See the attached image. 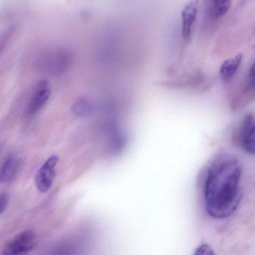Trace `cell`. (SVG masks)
<instances>
[{"instance_id":"7","label":"cell","mask_w":255,"mask_h":255,"mask_svg":"<svg viewBox=\"0 0 255 255\" xmlns=\"http://www.w3.org/2000/svg\"><path fill=\"white\" fill-rule=\"evenodd\" d=\"M196 7L192 2L187 4L182 11V34L183 38H188L190 35L192 26L196 18Z\"/></svg>"},{"instance_id":"9","label":"cell","mask_w":255,"mask_h":255,"mask_svg":"<svg viewBox=\"0 0 255 255\" xmlns=\"http://www.w3.org/2000/svg\"><path fill=\"white\" fill-rule=\"evenodd\" d=\"M93 110V105L90 101L86 99H82L77 101L74 107L73 111L78 116H89Z\"/></svg>"},{"instance_id":"6","label":"cell","mask_w":255,"mask_h":255,"mask_svg":"<svg viewBox=\"0 0 255 255\" xmlns=\"http://www.w3.org/2000/svg\"><path fill=\"white\" fill-rule=\"evenodd\" d=\"M20 159L15 154L6 158L0 168V180L2 183H10L17 177L20 170Z\"/></svg>"},{"instance_id":"12","label":"cell","mask_w":255,"mask_h":255,"mask_svg":"<svg viewBox=\"0 0 255 255\" xmlns=\"http://www.w3.org/2000/svg\"><path fill=\"white\" fill-rule=\"evenodd\" d=\"M8 195L6 193L0 194V215L4 213L8 205Z\"/></svg>"},{"instance_id":"1","label":"cell","mask_w":255,"mask_h":255,"mask_svg":"<svg viewBox=\"0 0 255 255\" xmlns=\"http://www.w3.org/2000/svg\"><path fill=\"white\" fill-rule=\"evenodd\" d=\"M242 165L236 156L228 153L214 159L206 177L204 201L206 211L211 217H229L238 208L242 199Z\"/></svg>"},{"instance_id":"4","label":"cell","mask_w":255,"mask_h":255,"mask_svg":"<svg viewBox=\"0 0 255 255\" xmlns=\"http://www.w3.org/2000/svg\"><path fill=\"white\" fill-rule=\"evenodd\" d=\"M51 86L47 80H41L35 85L28 104L27 113L29 116L38 113L47 104L51 95Z\"/></svg>"},{"instance_id":"3","label":"cell","mask_w":255,"mask_h":255,"mask_svg":"<svg viewBox=\"0 0 255 255\" xmlns=\"http://www.w3.org/2000/svg\"><path fill=\"white\" fill-rule=\"evenodd\" d=\"M59 156L56 155L49 157L42 166L37 171L35 175V183L37 189L40 192H48L56 177V168L59 162Z\"/></svg>"},{"instance_id":"5","label":"cell","mask_w":255,"mask_h":255,"mask_svg":"<svg viewBox=\"0 0 255 255\" xmlns=\"http://www.w3.org/2000/svg\"><path fill=\"white\" fill-rule=\"evenodd\" d=\"M255 116L249 114L244 118L240 125V143L248 153H255Z\"/></svg>"},{"instance_id":"8","label":"cell","mask_w":255,"mask_h":255,"mask_svg":"<svg viewBox=\"0 0 255 255\" xmlns=\"http://www.w3.org/2000/svg\"><path fill=\"white\" fill-rule=\"evenodd\" d=\"M243 59V54L236 55L234 57L225 61L220 68L221 77L224 80H228L235 74Z\"/></svg>"},{"instance_id":"10","label":"cell","mask_w":255,"mask_h":255,"mask_svg":"<svg viewBox=\"0 0 255 255\" xmlns=\"http://www.w3.org/2000/svg\"><path fill=\"white\" fill-rule=\"evenodd\" d=\"M213 3L215 14L217 17H222L231 8V0H213Z\"/></svg>"},{"instance_id":"11","label":"cell","mask_w":255,"mask_h":255,"mask_svg":"<svg viewBox=\"0 0 255 255\" xmlns=\"http://www.w3.org/2000/svg\"><path fill=\"white\" fill-rule=\"evenodd\" d=\"M195 254H196V255H212L214 254V252L212 250L211 248H210L209 245L203 244L201 245L196 249Z\"/></svg>"},{"instance_id":"2","label":"cell","mask_w":255,"mask_h":255,"mask_svg":"<svg viewBox=\"0 0 255 255\" xmlns=\"http://www.w3.org/2000/svg\"><path fill=\"white\" fill-rule=\"evenodd\" d=\"M37 244L36 234L32 231H24L8 242L3 249L4 255H24L29 253Z\"/></svg>"}]
</instances>
